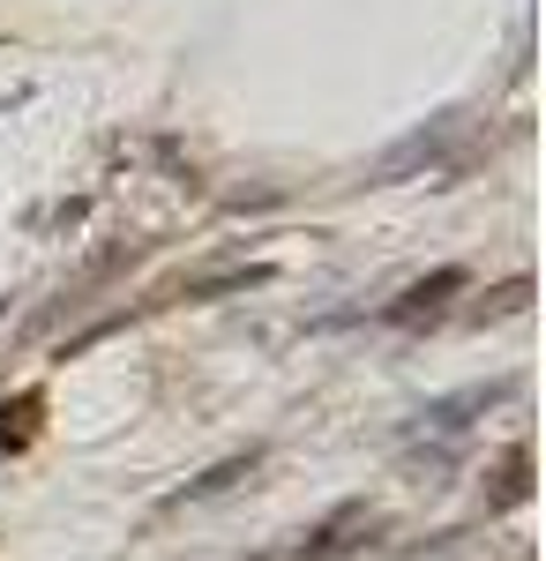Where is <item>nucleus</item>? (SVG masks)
Segmentation results:
<instances>
[{
	"label": "nucleus",
	"instance_id": "f257e3e1",
	"mask_svg": "<svg viewBox=\"0 0 546 561\" xmlns=\"http://www.w3.org/2000/svg\"><path fill=\"white\" fill-rule=\"evenodd\" d=\"M457 285H464L457 270H442V277H434V285H412V293H405V300L389 307V322H420V307H434V300H442V293H457Z\"/></svg>",
	"mask_w": 546,
	"mask_h": 561
},
{
	"label": "nucleus",
	"instance_id": "f03ea898",
	"mask_svg": "<svg viewBox=\"0 0 546 561\" xmlns=\"http://www.w3.org/2000/svg\"><path fill=\"white\" fill-rule=\"evenodd\" d=\"M23 442V427H8V412H0V449H15Z\"/></svg>",
	"mask_w": 546,
	"mask_h": 561
}]
</instances>
